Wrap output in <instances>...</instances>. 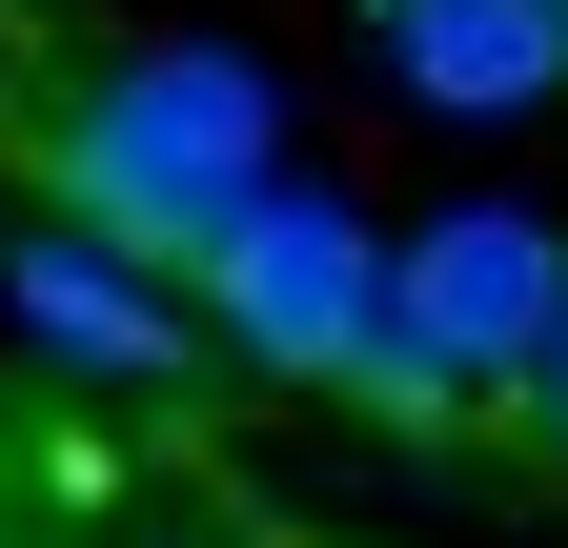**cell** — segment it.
Instances as JSON below:
<instances>
[{
    "label": "cell",
    "mask_w": 568,
    "mask_h": 548,
    "mask_svg": "<svg viewBox=\"0 0 568 548\" xmlns=\"http://www.w3.org/2000/svg\"><path fill=\"white\" fill-rule=\"evenodd\" d=\"M284 163V82L244 41H142V61H82V82L41 102V203L61 224H102L122 264H183L224 244V203Z\"/></svg>",
    "instance_id": "obj_1"
},
{
    "label": "cell",
    "mask_w": 568,
    "mask_h": 548,
    "mask_svg": "<svg viewBox=\"0 0 568 548\" xmlns=\"http://www.w3.org/2000/svg\"><path fill=\"white\" fill-rule=\"evenodd\" d=\"M183 285H203V346H244L264 386H325L345 346H366V305H386V224L264 163V183L224 203V244L183 264Z\"/></svg>",
    "instance_id": "obj_2"
},
{
    "label": "cell",
    "mask_w": 568,
    "mask_h": 548,
    "mask_svg": "<svg viewBox=\"0 0 568 548\" xmlns=\"http://www.w3.org/2000/svg\"><path fill=\"white\" fill-rule=\"evenodd\" d=\"M548 305H568V224H528V203H447V224L386 244V325L467 406H508V366L548 346Z\"/></svg>",
    "instance_id": "obj_3"
},
{
    "label": "cell",
    "mask_w": 568,
    "mask_h": 548,
    "mask_svg": "<svg viewBox=\"0 0 568 548\" xmlns=\"http://www.w3.org/2000/svg\"><path fill=\"white\" fill-rule=\"evenodd\" d=\"M0 305H21L61 366H102V386H163L203 346V305H163V264H122L102 224H21V244H0Z\"/></svg>",
    "instance_id": "obj_4"
},
{
    "label": "cell",
    "mask_w": 568,
    "mask_h": 548,
    "mask_svg": "<svg viewBox=\"0 0 568 548\" xmlns=\"http://www.w3.org/2000/svg\"><path fill=\"white\" fill-rule=\"evenodd\" d=\"M366 21H386V61H406L426 122H528L568 82V21H548V0H366Z\"/></svg>",
    "instance_id": "obj_5"
},
{
    "label": "cell",
    "mask_w": 568,
    "mask_h": 548,
    "mask_svg": "<svg viewBox=\"0 0 568 548\" xmlns=\"http://www.w3.org/2000/svg\"><path fill=\"white\" fill-rule=\"evenodd\" d=\"M487 427H528V447H568V305H548V346L508 366V406H487Z\"/></svg>",
    "instance_id": "obj_6"
},
{
    "label": "cell",
    "mask_w": 568,
    "mask_h": 548,
    "mask_svg": "<svg viewBox=\"0 0 568 548\" xmlns=\"http://www.w3.org/2000/svg\"><path fill=\"white\" fill-rule=\"evenodd\" d=\"M548 21H568V0H548Z\"/></svg>",
    "instance_id": "obj_7"
}]
</instances>
